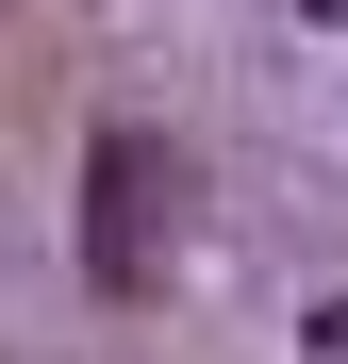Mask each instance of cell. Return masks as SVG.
<instances>
[{"label": "cell", "mask_w": 348, "mask_h": 364, "mask_svg": "<svg viewBox=\"0 0 348 364\" xmlns=\"http://www.w3.org/2000/svg\"><path fill=\"white\" fill-rule=\"evenodd\" d=\"M299 17H348V0H299Z\"/></svg>", "instance_id": "3"}, {"label": "cell", "mask_w": 348, "mask_h": 364, "mask_svg": "<svg viewBox=\"0 0 348 364\" xmlns=\"http://www.w3.org/2000/svg\"><path fill=\"white\" fill-rule=\"evenodd\" d=\"M299 364H348V298H315V315H299Z\"/></svg>", "instance_id": "2"}, {"label": "cell", "mask_w": 348, "mask_h": 364, "mask_svg": "<svg viewBox=\"0 0 348 364\" xmlns=\"http://www.w3.org/2000/svg\"><path fill=\"white\" fill-rule=\"evenodd\" d=\"M166 215H183L166 133H100V149H83V282H100V298H149V282H166Z\"/></svg>", "instance_id": "1"}]
</instances>
